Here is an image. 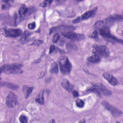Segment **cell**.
I'll use <instances>...</instances> for the list:
<instances>
[{
    "instance_id": "44dd1931",
    "label": "cell",
    "mask_w": 123,
    "mask_h": 123,
    "mask_svg": "<svg viewBox=\"0 0 123 123\" xmlns=\"http://www.w3.org/2000/svg\"><path fill=\"white\" fill-rule=\"evenodd\" d=\"M52 2V1L51 0H44L42 3H40V6L42 7H45L48 5H49Z\"/></svg>"
},
{
    "instance_id": "ffe728a7",
    "label": "cell",
    "mask_w": 123,
    "mask_h": 123,
    "mask_svg": "<svg viewBox=\"0 0 123 123\" xmlns=\"http://www.w3.org/2000/svg\"><path fill=\"white\" fill-rule=\"evenodd\" d=\"M76 103V105L79 108H83L84 105H85V103L84 102L80 99H77L75 102Z\"/></svg>"
},
{
    "instance_id": "7a4b0ae2",
    "label": "cell",
    "mask_w": 123,
    "mask_h": 123,
    "mask_svg": "<svg viewBox=\"0 0 123 123\" xmlns=\"http://www.w3.org/2000/svg\"><path fill=\"white\" fill-rule=\"evenodd\" d=\"M22 65L20 64H13L12 65H4L1 67V73L6 74H18L22 72Z\"/></svg>"
},
{
    "instance_id": "d4e9b609",
    "label": "cell",
    "mask_w": 123,
    "mask_h": 123,
    "mask_svg": "<svg viewBox=\"0 0 123 123\" xmlns=\"http://www.w3.org/2000/svg\"><path fill=\"white\" fill-rule=\"evenodd\" d=\"M36 25L35 22H33L28 25V27L29 29H34V28H35Z\"/></svg>"
},
{
    "instance_id": "8fae6325",
    "label": "cell",
    "mask_w": 123,
    "mask_h": 123,
    "mask_svg": "<svg viewBox=\"0 0 123 123\" xmlns=\"http://www.w3.org/2000/svg\"><path fill=\"white\" fill-rule=\"evenodd\" d=\"M75 29V28L73 26H58V27H55L52 28L49 30V34H51L52 32L58 31V30H63V31H67L69 30V31H71L72 30H74Z\"/></svg>"
},
{
    "instance_id": "8992f818",
    "label": "cell",
    "mask_w": 123,
    "mask_h": 123,
    "mask_svg": "<svg viewBox=\"0 0 123 123\" xmlns=\"http://www.w3.org/2000/svg\"><path fill=\"white\" fill-rule=\"evenodd\" d=\"M102 104L105 107V108L112 114L113 116L115 117L119 116L122 114V111L111 105L109 102L106 101H103L102 102Z\"/></svg>"
},
{
    "instance_id": "6da1fadb",
    "label": "cell",
    "mask_w": 123,
    "mask_h": 123,
    "mask_svg": "<svg viewBox=\"0 0 123 123\" xmlns=\"http://www.w3.org/2000/svg\"><path fill=\"white\" fill-rule=\"evenodd\" d=\"M61 72L64 74H67L71 72L72 64L66 56H62L59 62Z\"/></svg>"
},
{
    "instance_id": "d6986e66",
    "label": "cell",
    "mask_w": 123,
    "mask_h": 123,
    "mask_svg": "<svg viewBox=\"0 0 123 123\" xmlns=\"http://www.w3.org/2000/svg\"><path fill=\"white\" fill-rule=\"evenodd\" d=\"M3 85L7 86V87H8L9 88H10L11 89H16L18 88V86L16 85H14V84H11V83H3Z\"/></svg>"
},
{
    "instance_id": "cb8c5ba5",
    "label": "cell",
    "mask_w": 123,
    "mask_h": 123,
    "mask_svg": "<svg viewBox=\"0 0 123 123\" xmlns=\"http://www.w3.org/2000/svg\"><path fill=\"white\" fill-rule=\"evenodd\" d=\"M60 37V35H59V34H56L52 38V42L53 43H56L59 39Z\"/></svg>"
},
{
    "instance_id": "7402d4cb",
    "label": "cell",
    "mask_w": 123,
    "mask_h": 123,
    "mask_svg": "<svg viewBox=\"0 0 123 123\" xmlns=\"http://www.w3.org/2000/svg\"><path fill=\"white\" fill-rule=\"evenodd\" d=\"M19 121L21 123H25L27 122V118L25 115H21L19 117Z\"/></svg>"
},
{
    "instance_id": "5b68a950",
    "label": "cell",
    "mask_w": 123,
    "mask_h": 123,
    "mask_svg": "<svg viewBox=\"0 0 123 123\" xmlns=\"http://www.w3.org/2000/svg\"><path fill=\"white\" fill-rule=\"evenodd\" d=\"M98 31H99V33L100 34V35L101 36H102L105 38L111 39H112L113 40H115V41H118V42L121 41V42H122V43L123 42L122 40L119 39L117 38L116 37H114V36H113L110 32V30L107 26H103V27H101L100 28L98 29Z\"/></svg>"
},
{
    "instance_id": "9a60e30c",
    "label": "cell",
    "mask_w": 123,
    "mask_h": 123,
    "mask_svg": "<svg viewBox=\"0 0 123 123\" xmlns=\"http://www.w3.org/2000/svg\"><path fill=\"white\" fill-rule=\"evenodd\" d=\"M27 12H28V8L25 5H21L18 10L19 14L21 17H23L25 16V14Z\"/></svg>"
},
{
    "instance_id": "ba28073f",
    "label": "cell",
    "mask_w": 123,
    "mask_h": 123,
    "mask_svg": "<svg viewBox=\"0 0 123 123\" xmlns=\"http://www.w3.org/2000/svg\"><path fill=\"white\" fill-rule=\"evenodd\" d=\"M62 34L66 37L74 40H81L85 38V36L83 34H76L71 31L64 32Z\"/></svg>"
},
{
    "instance_id": "484cf974",
    "label": "cell",
    "mask_w": 123,
    "mask_h": 123,
    "mask_svg": "<svg viewBox=\"0 0 123 123\" xmlns=\"http://www.w3.org/2000/svg\"><path fill=\"white\" fill-rule=\"evenodd\" d=\"M29 35V33L28 32H26V31H25V33H24V35H23V37H22V40H23V41H24L26 39V38L28 37V36Z\"/></svg>"
},
{
    "instance_id": "f1b7e54d",
    "label": "cell",
    "mask_w": 123,
    "mask_h": 123,
    "mask_svg": "<svg viewBox=\"0 0 123 123\" xmlns=\"http://www.w3.org/2000/svg\"><path fill=\"white\" fill-rule=\"evenodd\" d=\"M73 95L74 97H77L79 96L78 92L75 90H74L73 91Z\"/></svg>"
},
{
    "instance_id": "7c38bea8",
    "label": "cell",
    "mask_w": 123,
    "mask_h": 123,
    "mask_svg": "<svg viewBox=\"0 0 123 123\" xmlns=\"http://www.w3.org/2000/svg\"><path fill=\"white\" fill-rule=\"evenodd\" d=\"M95 12V11H94V10H91V11L86 12L84 13L82 15L81 17H80V19L81 21L82 20H86V19L91 17V16H92L93 15H94Z\"/></svg>"
},
{
    "instance_id": "4fadbf2b",
    "label": "cell",
    "mask_w": 123,
    "mask_h": 123,
    "mask_svg": "<svg viewBox=\"0 0 123 123\" xmlns=\"http://www.w3.org/2000/svg\"><path fill=\"white\" fill-rule=\"evenodd\" d=\"M62 85L63 87L68 91L70 92L72 90L73 86L67 79H64L62 81Z\"/></svg>"
},
{
    "instance_id": "30bf717a",
    "label": "cell",
    "mask_w": 123,
    "mask_h": 123,
    "mask_svg": "<svg viewBox=\"0 0 123 123\" xmlns=\"http://www.w3.org/2000/svg\"><path fill=\"white\" fill-rule=\"evenodd\" d=\"M103 76L111 85L114 86L118 85V81L117 79L110 74L105 73L103 74Z\"/></svg>"
},
{
    "instance_id": "52a82bcc",
    "label": "cell",
    "mask_w": 123,
    "mask_h": 123,
    "mask_svg": "<svg viewBox=\"0 0 123 123\" xmlns=\"http://www.w3.org/2000/svg\"><path fill=\"white\" fill-rule=\"evenodd\" d=\"M17 103V98L13 92H10L6 98V104L9 108H12L15 106Z\"/></svg>"
},
{
    "instance_id": "4316f807",
    "label": "cell",
    "mask_w": 123,
    "mask_h": 123,
    "mask_svg": "<svg viewBox=\"0 0 123 123\" xmlns=\"http://www.w3.org/2000/svg\"><path fill=\"white\" fill-rule=\"evenodd\" d=\"M80 21H81V20H80V17H78L76 18V19H74L73 21V23H74V24H76V23H78L80 22Z\"/></svg>"
},
{
    "instance_id": "277c9868",
    "label": "cell",
    "mask_w": 123,
    "mask_h": 123,
    "mask_svg": "<svg viewBox=\"0 0 123 123\" xmlns=\"http://www.w3.org/2000/svg\"><path fill=\"white\" fill-rule=\"evenodd\" d=\"M93 52L99 57H107L110 54L108 48L103 45H94L93 48Z\"/></svg>"
},
{
    "instance_id": "ac0fdd59",
    "label": "cell",
    "mask_w": 123,
    "mask_h": 123,
    "mask_svg": "<svg viewBox=\"0 0 123 123\" xmlns=\"http://www.w3.org/2000/svg\"><path fill=\"white\" fill-rule=\"evenodd\" d=\"M50 72L52 74H57L58 72V65L56 62H54L51 65L50 68Z\"/></svg>"
},
{
    "instance_id": "e0dca14e",
    "label": "cell",
    "mask_w": 123,
    "mask_h": 123,
    "mask_svg": "<svg viewBox=\"0 0 123 123\" xmlns=\"http://www.w3.org/2000/svg\"><path fill=\"white\" fill-rule=\"evenodd\" d=\"M23 90L25 94L26 98H27L29 96V95L31 93L33 90V87H29L27 86H24V87H23Z\"/></svg>"
},
{
    "instance_id": "2e32d148",
    "label": "cell",
    "mask_w": 123,
    "mask_h": 123,
    "mask_svg": "<svg viewBox=\"0 0 123 123\" xmlns=\"http://www.w3.org/2000/svg\"><path fill=\"white\" fill-rule=\"evenodd\" d=\"M100 57H99L98 56L94 54L90 57H89L88 58V60L89 62H93V63H96V62H98L100 61Z\"/></svg>"
},
{
    "instance_id": "83f0119b",
    "label": "cell",
    "mask_w": 123,
    "mask_h": 123,
    "mask_svg": "<svg viewBox=\"0 0 123 123\" xmlns=\"http://www.w3.org/2000/svg\"><path fill=\"white\" fill-rule=\"evenodd\" d=\"M55 49V47L53 45H51L49 49V53H51Z\"/></svg>"
},
{
    "instance_id": "9c48e42d",
    "label": "cell",
    "mask_w": 123,
    "mask_h": 123,
    "mask_svg": "<svg viewBox=\"0 0 123 123\" xmlns=\"http://www.w3.org/2000/svg\"><path fill=\"white\" fill-rule=\"evenodd\" d=\"M5 34L7 36L15 37L21 35L22 34V31L19 29L10 28L5 31Z\"/></svg>"
},
{
    "instance_id": "f546056e",
    "label": "cell",
    "mask_w": 123,
    "mask_h": 123,
    "mask_svg": "<svg viewBox=\"0 0 123 123\" xmlns=\"http://www.w3.org/2000/svg\"><path fill=\"white\" fill-rule=\"evenodd\" d=\"M97 35V31H95L93 33V34H92V35H91V37H96Z\"/></svg>"
},
{
    "instance_id": "3957f363",
    "label": "cell",
    "mask_w": 123,
    "mask_h": 123,
    "mask_svg": "<svg viewBox=\"0 0 123 123\" xmlns=\"http://www.w3.org/2000/svg\"><path fill=\"white\" fill-rule=\"evenodd\" d=\"M87 91L94 92L99 95L101 94L106 96H109L111 95V92L101 84L93 85V86H91L87 89Z\"/></svg>"
},
{
    "instance_id": "603a6c76",
    "label": "cell",
    "mask_w": 123,
    "mask_h": 123,
    "mask_svg": "<svg viewBox=\"0 0 123 123\" xmlns=\"http://www.w3.org/2000/svg\"><path fill=\"white\" fill-rule=\"evenodd\" d=\"M42 43H43V41L42 40H39V39H36V40L34 41V42L32 43V45L36 46H39Z\"/></svg>"
},
{
    "instance_id": "5bb4252c",
    "label": "cell",
    "mask_w": 123,
    "mask_h": 123,
    "mask_svg": "<svg viewBox=\"0 0 123 123\" xmlns=\"http://www.w3.org/2000/svg\"><path fill=\"white\" fill-rule=\"evenodd\" d=\"M43 90H41L39 93L38 94L36 98V101L40 104H43L44 103V98H43Z\"/></svg>"
}]
</instances>
